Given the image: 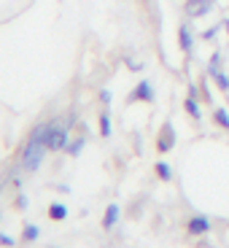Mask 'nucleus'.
Masks as SVG:
<instances>
[{"mask_svg":"<svg viewBox=\"0 0 229 248\" xmlns=\"http://www.w3.org/2000/svg\"><path fill=\"white\" fill-rule=\"evenodd\" d=\"M70 143V122H49V138H46V149L49 151H65Z\"/></svg>","mask_w":229,"mask_h":248,"instance_id":"f257e3e1","label":"nucleus"},{"mask_svg":"<svg viewBox=\"0 0 229 248\" xmlns=\"http://www.w3.org/2000/svg\"><path fill=\"white\" fill-rule=\"evenodd\" d=\"M46 146L44 143H32V140H27V146H25V151H22V159H19V165L27 170V173H35L41 165H44V156H46Z\"/></svg>","mask_w":229,"mask_h":248,"instance_id":"f03ea898","label":"nucleus"},{"mask_svg":"<svg viewBox=\"0 0 229 248\" xmlns=\"http://www.w3.org/2000/svg\"><path fill=\"white\" fill-rule=\"evenodd\" d=\"M216 0H183V14L189 19H202L213 11Z\"/></svg>","mask_w":229,"mask_h":248,"instance_id":"7ed1b4c3","label":"nucleus"},{"mask_svg":"<svg viewBox=\"0 0 229 248\" xmlns=\"http://www.w3.org/2000/svg\"><path fill=\"white\" fill-rule=\"evenodd\" d=\"M175 127H173V122H165L162 124V132H159V138H156V151L159 154H168V151H173V146H175Z\"/></svg>","mask_w":229,"mask_h":248,"instance_id":"20e7f679","label":"nucleus"},{"mask_svg":"<svg viewBox=\"0 0 229 248\" xmlns=\"http://www.w3.org/2000/svg\"><path fill=\"white\" fill-rule=\"evenodd\" d=\"M186 232H189V235L192 237H202V235H208V232H211V218L208 216H192L189 218V221H186Z\"/></svg>","mask_w":229,"mask_h":248,"instance_id":"39448f33","label":"nucleus"},{"mask_svg":"<svg viewBox=\"0 0 229 248\" xmlns=\"http://www.w3.org/2000/svg\"><path fill=\"white\" fill-rule=\"evenodd\" d=\"M178 46H181V51H183L186 57H192L194 32H192V25H189V22H181V27H178Z\"/></svg>","mask_w":229,"mask_h":248,"instance_id":"423d86ee","label":"nucleus"},{"mask_svg":"<svg viewBox=\"0 0 229 248\" xmlns=\"http://www.w3.org/2000/svg\"><path fill=\"white\" fill-rule=\"evenodd\" d=\"M154 87H151L149 81H140L135 89H132V94H130V100L135 103V100H140V103H154Z\"/></svg>","mask_w":229,"mask_h":248,"instance_id":"0eeeda50","label":"nucleus"},{"mask_svg":"<svg viewBox=\"0 0 229 248\" xmlns=\"http://www.w3.org/2000/svg\"><path fill=\"white\" fill-rule=\"evenodd\" d=\"M183 108H186V113L194 119V122H199L202 119V108H199V97H194V94H186V100H183Z\"/></svg>","mask_w":229,"mask_h":248,"instance_id":"6e6552de","label":"nucleus"},{"mask_svg":"<svg viewBox=\"0 0 229 248\" xmlns=\"http://www.w3.org/2000/svg\"><path fill=\"white\" fill-rule=\"evenodd\" d=\"M116 221H119V205L111 202L106 208V216H103V230H113V227H116Z\"/></svg>","mask_w":229,"mask_h":248,"instance_id":"1a4fd4ad","label":"nucleus"},{"mask_svg":"<svg viewBox=\"0 0 229 248\" xmlns=\"http://www.w3.org/2000/svg\"><path fill=\"white\" fill-rule=\"evenodd\" d=\"M46 138H49V122L35 124V127H32V132H30V140L32 143H44V146H46Z\"/></svg>","mask_w":229,"mask_h":248,"instance_id":"9d476101","label":"nucleus"},{"mask_svg":"<svg viewBox=\"0 0 229 248\" xmlns=\"http://www.w3.org/2000/svg\"><path fill=\"white\" fill-rule=\"evenodd\" d=\"M221 65H224V57H221V51H213V54H211V60H208V65H205V73H208V76L213 78V76H216L218 70H224Z\"/></svg>","mask_w":229,"mask_h":248,"instance_id":"9b49d317","label":"nucleus"},{"mask_svg":"<svg viewBox=\"0 0 229 248\" xmlns=\"http://www.w3.org/2000/svg\"><path fill=\"white\" fill-rule=\"evenodd\" d=\"M49 218H51V221H65V218H68V205L51 202L49 205Z\"/></svg>","mask_w":229,"mask_h":248,"instance_id":"f8f14e48","label":"nucleus"},{"mask_svg":"<svg viewBox=\"0 0 229 248\" xmlns=\"http://www.w3.org/2000/svg\"><path fill=\"white\" fill-rule=\"evenodd\" d=\"M213 122H216L221 130L229 132V111H227V108H221V106L213 108Z\"/></svg>","mask_w":229,"mask_h":248,"instance_id":"ddd939ff","label":"nucleus"},{"mask_svg":"<svg viewBox=\"0 0 229 248\" xmlns=\"http://www.w3.org/2000/svg\"><path fill=\"white\" fill-rule=\"evenodd\" d=\"M111 132H113L111 113H108V111H103V113H100V135H103V138H111Z\"/></svg>","mask_w":229,"mask_h":248,"instance_id":"4468645a","label":"nucleus"},{"mask_svg":"<svg viewBox=\"0 0 229 248\" xmlns=\"http://www.w3.org/2000/svg\"><path fill=\"white\" fill-rule=\"evenodd\" d=\"M154 173L159 175V178L165 181V184H168V181L173 178V170H170V165H168V162H162V159H159V162H156V165H154Z\"/></svg>","mask_w":229,"mask_h":248,"instance_id":"2eb2a0df","label":"nucleus"},{"mask_svg":"<svg viewBox=\"0 0 229 248\" xmlns=\"http://www.w3.org/2000/svg\"><path fill=\"white\" fill-rule=\"evenodd\" d=\"M213 81H216V87L221 89L224 94H229V73H224V70H218V73L213 76Z\"/></svg>","mask_w":229,"mask_h":248,"instance_id":"dca6fc26","label":"nucleus"},{"mask_svg":"<svg viewBox=\"0 0 229 248\" xmlns=\"http://www.w3.org/2000/svg\"><path fill=\"white\" fill-rule=\"evenodd\" d=\"M38 235H41V230H38L35 224H27L25 232H22V240H25V243H32V240H38Z\"/></svg>","mask_w":229,"mask_h":248,"instance_id":"f3484780","label":"nucleus"},{"mask_svg":"<svg viewBox=\"0 0 229 248\" xmlns=\"http://www.w3.org/2000/svg\"><path fill=\"white\" fill-rule=\"evenodd\" d=\"M81 149H84V138H76V140H70L68 146H65V151H68L70 156H78Z\"/></svg>","mask_w":229,"mask_h":248,"instance_id":"a211bd4d","label":"nucleus"},{"mask_svg":"<svg viewBox=\"0 0 229 248\" xmlns=\"http://www.w3.org/2000/svg\"><path fill=\"white\" fill-rule=\"evenodd\" d=\"M218 30H224V27H221V22H218V25H213V27H208V30L202 32V38H205V41H213V38L218 35Z\"/></svg>","mask_w":229,"mask_h":248,"instance_id":"6ab92c4d","label":"nucleus"},{"mask_svg":"<svg viewBox=\"0 0 229 248\" xmlns=\"http://www.w3.org/2000/svg\"><path fill=\"white\" fill-rule=\"evenodd\" d=\"M199 94H202L205 103H211V100H213V97H211V89H208V81H205V78L199 81Z\"/></svg>","mask_w":229,"mask_h":248,"instance_id":"aec40b11","label":"nucleus"},{"mask_svg":"<svg viewBox=\"0 0 229 248\" xmlns=\"http://www.w3.org/2000/svg\"><path fill=\"white\" fill-rule=\"evenodd\" d=\"M100 100H103V103H106V106H108V103H111V100H113V94L108 92V89H103V92H100Z\"/></svg>","mask_w":229,"mask_h":248,"instance_id":"412c9836","label":"nucleus"},{"mask_svg":"<svg viewBox=\"0 0 229 248\" xmlns=\"http://www.w3.org/2000/svg\"><path fill=\"white\" fill-rule=\"evenodd\" d=\"M14 243L16 240H14L11 235H0V246H14Z\"/></svg>","mask_w":229,"mask_h":248,"instance_id":"4be33fe9","label":"nucleus"},{"mask_svg":"<svg viewBox=\"0 0 229 248\" xmlns=\"http://www.w3.org/2000/svg\"><path fill=\"white\" fill-rule=\"evenodd\" d=\"M16 208H27V197H25V194H19V197H16Z\"/></svg>","mask_w":229,"mask_h":248,"instance_id":"5701e85b","label":"nucleus"},{"mask_svg":"<svg viewBox=\"0 0 229 248\" xmlns=\"http://www.w3.org/2000/svg\"><path fill=\"white\" fill-rule=\"evenodd\" d=\"M127 65H130V70H135V73H137V70H143V65H137L135 60H127Z\"/></svg>","mask_w":229,"mask_h":248,"instance_id":"b1692460","label":"nucleus"},{"mask_svg":"<svg viewBox=\"0 0 229 248\" xmlns=\"http://www.w3.org/2000/svg\"><path fill=\"white\" fill-rule=\"evenodd\" d=\"M221 27L227 30V35H229V19H221Z\"/></svg>","mask_w":229,"mask_h":248,"instance_id":"393cba45","label":"nucleus"}]
</instances>
